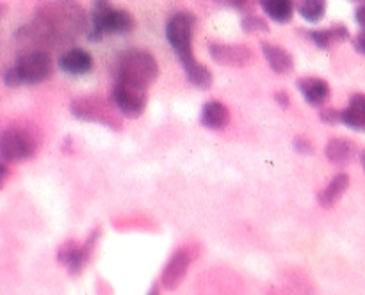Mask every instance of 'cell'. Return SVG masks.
I'll use <instances>...</instances> for the list:
<instances>
[{
	"mask_svg": "<svg viewBox=\"0 0 365 295\" xmlns=\"http://www.w3.org/2000/svg\"><path fill=\"white\" fill-rule=\"evenodd\" d=\"M294 149L298 153H303V155H310L314 153V144L305 137H296L294 139Z\"/></svg>",
	"mask_w": 365,
	"mask_h": 295,
	"instance_id": "obj_26",
	"label": "cell"
},
{
	"mask_svg": "<svg viewBox=\"0 0 365 295\" xmlns=\"http://www.w3.org/2000/svg\"><path fill=\"white\" fill-rule=\"evenodd\" d=\"M189 263H191V256H189L187 251L180 249V251L175 252V254L170 258V262H168L166 269H164V272H163L164 286L170 288V290L177 288L178 284L182 283V279H184L185 272H187Z\"/></svg>",
	"mask_w": 365,
	"mask_h": 295,
	"instance_id": "obj_13",
	"label": "cell"
},
{
	"mask_svg": "<svg viewBox=\"0 0 365 295\" xmlns=\"http://www.w3.org/2000/svg\"><path fill=\"white\" fill-rule=\"evenodd\" d=\"M91 20L93 31L88 34L91 41H100L106 34H127L135 27L132 14L123 9H113L109 0H95Z\"/></svg>",
	"mask_w": 365,
	"mask_h": 295,
	"instance_id": "obj_4",
	"label": "cell"
},
{
	"mask_svg": "<svg viewBox=\"0 0 365 295\" xmlns=\"http://www.w3.org/2000/svg\"><path fill=\"white\" fill-rule=\"evenodd\" d=\"M113 100L107 102L102 96H82L71 102L70 112L81 121H93L113 130H120L121 119L114 112Z\"/></svg>",
	"mask_w": 365,
	"mask_h": 295,
	"instance_id": "obj_5",
	"label": "cell"
},
{
	"mask_svg": "<svg viewBox=\"0 0 365 295\" xmlns=\"http://www.w3.org/2000/svg\"><path fill=\"white\" fill-rule=\"evenodd\" d=\"M274 100H277L278 105L284 107V109H287L289 103H291V98H289V95L285 91H278L277 95H274Z\"/></svg>",
	"mask_w": 365,
	"mask_h": 295,
	"instance_id": "obj_29",
	"label": "cell"
},
{
	"mask_svg": "<svg viewBox=\"0 0 365 295\" xmlns=\"http://www.w3.org/2000/svg\"><path fill=\"white\" fill-rule=\"evenodd\" d=\"M362 166H364V171H365V151L362 153Z\"/></svg>",
	"mask_w": 365,
	"mask_h": 295,
	"instance_id": "obj_31",
	"label": "cell"
},
{
	"mask_svg": "<svg viewBox=\"0 0 365 295\" xmlns=\"http://www.w3.org/2000/svg\"><path fill=\"white\" fill-rule=\"evenodd\" d=\"M342 123L351 130L365 132V95H353L349 105L342 110Z\"/></svg>",
	"mask_w": 365,
	"mask_h": 295,
	"instance_id": "obj_16",
	"label": "cell"
},
{
	"mask_svg": "<svg viewBox=\"0 0 365 295\" xmlns=\"http://www.w3.org/2000/svg\"><path fill=\"white\" fill-rule=\"evenodd\" d=\"M39 149V134L31 123L9 124L2 132L0 137V156L2 162L7 163H21L25 160H31Z\"/></svg>",
	"mask_w": 365,
	"mask_h": 295,
	"instance_id": "obj_2",
	"label": "cell"
},
{
	"mask_svg": "<svg viewBox=\"0 0 365 295\" xmlns=\"http://www.w3.org/2000/svg\"><path fill=\"white\" fill-rule=\"evenodd\" d=\"M260 48H262L264 57H266L267 64H269V68L274 73L285 75L289 71H292L294 59H292V55L287 50L280 48L277 45H269V43H260Z\"/></svg>",
	"mask_w": 365,
	"mask_h": 295,
	"instance_id": "obj_15",
	"label": "cell"
},
{
	"mask_svg": "<svg viewBox=\"0 0 365 295\" xmlns=\"http://www.w3.org/2000/svg\"><path fill=\"white\" fill-rule=\"evenodd\" d=\"M310 39L316 43L317 48L328 50L331 46L339 45V43H344L349 39V31L346 25H334L330 28H324V31H312L310 32Z\"/></svg>",
	"mask_w": 365,
	"mask_h": 295,
	"instance_id": "obj_17",
	"label": "cell"
},
{
	"mask_svg": "<svg viewBox=\"0 0 365 295\" xmlns=\"http://www.w3.org/2000/svg\"><path fill=\"white\" fill-rule=\"evenodd\" d=\"M57 66L61 71L68 75H86L91 71L93 68V57L88 50L82 48H70L68 52H64L61 55V59L57 60Z\"/></svg>",
	"mask_w": 365,
	"mask_h": 295,
	"instance_id": "obj_11",
	"label": "cell"
},
{
	"mask_svg": "<svg viewBox=\"0 0 365 295\" xmlns=\"http://www.w3.org/2000/svg\"><path fill=\"white\" fill-rule=\"evenodd\" d=\"M296 85H298V89L302 91L303 98H305L307 102H309V105L312 107H323L331 96L330 85H328V82L323 80V78H299V80L296 82Z\"/></svg>",
	"mask_w": 365,
	"mask_h": 295,
	"instance_id": "obj_12",
	"label": "cell"
},
{
	"mask_svg": "<svg viewBox=\"0 0 365 295\" xmlns=\"http://www.w3.org/2000/svg\"><path fill=\"white\" fill-rule=\"evenodd\" d=\"M4 84H6L7 87H11V89H14V87H18V85L24 84V82H21V78H20V75H18L16 68H14V66L9 68V70L4 73Z\"/></svg>",
	"mask_w": 365,
	"mask_h": 295,
	"instance_id": "obj_25",
	"label": "cell"
},
{
	"mask_svg": "<svg viewBox=\"0 0 365 295\" xmlns=\"http://www.w3.org/2000/svg\"><path fill=\"white\" fill-rule=\"evenodd\" d=\"M299 16L305 18L310 23L323 20L324 13H327V0H298L296 2Z\"/></svg>",
	"mask_w": 365,
	"mask_h": 295,
	"instance_id": "obj_21",
	"label": "cell"
},
{
	"mask_svg": "<svg viewBox=\"0 0 365 295\" xmlns=\"http://www.w3.org/2000/svg\"><path fill=\"white\" fill-rule=\"evenodd\" d=\"M184 71L187 80L191 82L192 85H196V87L209 89L210 84H212V73L209 71V68L196 63V60L195 63L187 64V66H184Z\"/></svg>",
	"mask_w": 365,
	"mask_h": 295,
	"instance_id": "obj_22",
	"label": "cell"
},
{
	"mask_svg": "<svg viewBox=\"0 0 365 295\" xmlns=\"http://www.w3.org/2000/svg\"><path fill=\"white\" fill-rule=\"evenodd\" d=\"M196 18L191 13H177L170 18L166 23V38L171 48L175 50L177 57L180 59L182 66L195 63L192 53V28H195Z\"/></svg>",
	"mask_w": 365,
	"mask_h": 295,
	"instance_id": "obj_6",
	"label": "cell"
},
{
	"mask_svg": "<svg viewBox=\"0 0 365 295\" xmlns=\"http://www.w3.org/2000/svg\"><path fill=\"white\" fill-rule=\"evenodd\" d=\"M14 68L18 70L24 84H41L48 80L53 73V63L50 55L41 50L29 52L16 60Z\"/></svg>",
	"mask_w": 365,
	"mask_h": 295,
	"instance_id": "obj_8",
	"label": "cell"
},
{
	"mask_svg": "<svg viewBox=\"0 0 365 295\" xmlns=\"http://www.w3.org/2000/svg\"><path fill=\"white\" fill-rule=\"evenodd\" d=\"M86 14L78 6L68 4H52L39 13L38 20L31 25L32 32L39 39H57V38H75L84 31Z\"/></svg>",
	"mask_w": 365,
	"mask_h": 295,
	"instance_id": "obj_1",
	"label": "cell"
},
{
	"mask_svg": "<svg viewBox=\"0 0 365 295\" xmlns=\"http://www.w3.org/2000/svg\"><path fill=\"white\" fill-rule=\"evenodd\" d=\"M242 31L248 32V34H255V32H267L269 31V25L266 23V20L255 14H246L241 21Z\"/></svg>",
	"mask_w": 365,
	"mask_h": 295,
	"instance_id": "obj_23",
	"label": "cell"
},
{
	"mask_svg": "<svg viewBox=\"0 0 365 295\" xmlns=\"http://www.w3.org/2000/svg\"><path fill=\"white\" fill-rule=\"evenodd\" d=\"M159 77V64L155 57L146 50H127L121 53L114 64V80L148 87Z\"/></svg>",
	"mask_w": 365,
	"mask_h": 295,
	"instance_id": "obj_3",
	"label": "cell"
},
{
	"mask_svg": "<svg viewBox=\"0 0 365 295\" xmlns=\"http://www.w3.org/2000/svg\"><path fill=\"white\" fill-rule=\"evenodd\" d=\"M355 20L360 27H365V4H362V6L355 11Z\"/></svg>",
	"mask_w": 365,
	"mask_h": 295,
	"instance_id": "obj_30",
	"label": "cell"
},
{
	"mask_svg": "<svg viewBox=\"0 0 365 295\" xmlns=\"http://www.w3.org/2000/svg\"><path fill=\"white\" fill-rule=\"evenodd\" d=\"M209 53L221 66L242 68L253 60V52L246 45H223V43H210Z\"/></svg>",
	"mask_w": 365,
	"mask_h": 295,
	"instance_id": "obj_10",
	"label": "cell"
},
{
	"mask_svg": "<svg viewBox=\"0 0 365 295\" xmlns=\"http://www.w3.org/2000/svg\"><path fill=\"white\" fill-rule=\"evenodd\" d=\"M264 13L277 23H289L294 14L292 0H260Z\"/></svg>",
	"mask_w": 365,
	"mask_h": 295,
	"instance_id": "obj_20",
	"label": "cell"
},
{
	"mask_svg": "<svg viewBox=\"0 0 365 295\" xmlns=\"http://www.w3.org/2000/svg\"><path fill=\"white\" fill-rule=\"evenodd\" d=\"M319 117H321V121H323V123H328V124L342 123V110H337V109H331V107H328V109L321 110Z\"/></svg>",
	"mask_w": 365,
	"mask_h": 295,
	"instance_id": "obj_24",
	"label": "cell"
},
{
	"mask_svg": "<svg viewBox=\"0 0 365 295\" xmlns=\"http://www.w3.org/2000/svg\"><path fill=\"white\" fill-rule=\"evenodd\" d=\"M353 45H355L356 52H360L362 55H365V27L359 32V34H356V38L353 39Z\"/></svg>",
	"mask_w": 365,
	"mask_h": 295,
	"instance_id": "obj_28",
	"label": "cell"
},
{
	"mask_svg": "<svg viewBox=\"0 0 365 295\" xmlns=\"http://www.w3.org/2000/svg\"><path fill=\"white\" fill-rule=\"evenodd\" d=\"M110 100L123 116L135 119L145 112L146 103H148V92L143 85L116 80L113 85V91H110Z\"/></svg>",
	"mask_w": 365,
	"mask_h": 295,
	"instance_id": "obj_7",
	"label": "cell"
},
{
	"mask_svg": "<svg viewBox=\"0 0 365 295\" xmlns=\"http://www.w3.org/2000/svg\"><path fill=\"white\" fill-rule=\"evenodd\" d=\"M353 2H359V4H365V0H353Z\"/></svg>",
	"mask_w": 365,
	"mask_h": 295,
	"instance_id": "obj_32",
	"label": "cell"
},
{
	"mask_svg": "<svg viewBox=\"0 0 365 295\" xmlns=\"http://www.w3.org/2000/svg\"><path fill=\"white\" fill-rule=\"evenodd\" d=\"M228 119H230V112L217 100L207 102L203 105L202 114H200V123L205 128H210V130H223L228 124Z\"/></svg>",
	"mask_w": 365,
	"mask_h": 295,
	"instance_id": "obj_14",
	"label": "cell"
},
{
	"mask_svg": "<svg viewBox=\"0 0 365 295\" xmlns=\"http://www.w3.org/2000/svg\"><path fill=\"white\" fill-rule=\"evenodd\" d=\"M348 187H349L348 174L344 173L337 174V176H335L334 180H331L330 183L319 192V205L323 206V208H331V206H334L335 203L344 195V192L348 191Z\"/></svg>",
	"mask_w": 365,
	"mask_h": 295,
	"instance_id": "obj_19",
	"label": "cell"
},
{
	"mask_svg": "<svg viewBox=\"0 0 365 295\" xmlns=\"http://www.w3.org/2000/svg\"><path fill=\"white\" fill-rule=\"evenodd\" d=\"M324 153H327L328 160H331L334 163H339V166H346V163L351 162L356 155V146L353 144L349 139H331L330 142L324 148Z\"/></svg>",
	"mask_w": 365,
	"mask_h": 295,
	"instance_id": "obj_18",
	"label": "cell"
},
{
	"mask_svg": "<svg viewBox=\"0 0 365 295\" xmlns=\"http://www.w3.org/2000/svg\"><path fill=\"white\" fill-rule=\"evenodd\" d=\"M228 2H230L235 9L246 11V13H248V11H252L253 7L257 6V2L260 4V0H228Z\"/></svg>",
	"mask_w": 365,
	"mask_h": 295,
	"instance_id": "obj_27",
	"label": "cell"
},
{
	"mask_svg": "<svg viewBox=\"0 0 365 295\" xmlns=\"http://www.w3.org/2000/svg\"><path fill=\"white\" fill-rule=\"evenodd\" d=\"M98 237H100V230H95L82 245H77V242L75 240L66 242V244L61 245L59 252H57V259H59L63 265L68 267L70 274H75V276H77V274L88 265Z\"/></svg>",
	"mask_w": 365,
	"mask_h": 295,
	"instance_id": "obj_9",
	"label": "cell"
}]
</instances>
